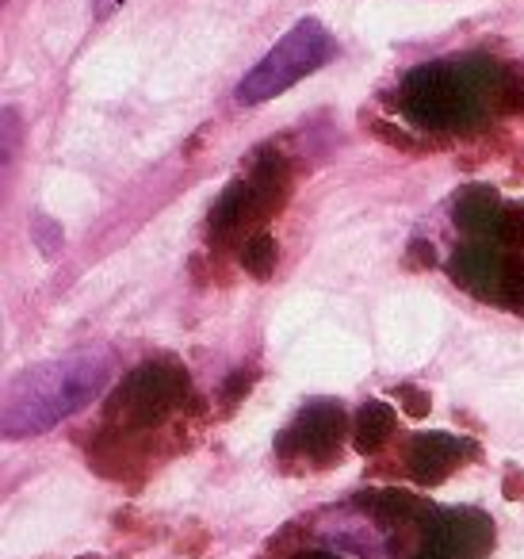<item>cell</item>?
Masks as SVG:
<instances>
[{
  "mask_svg": "<svg viewBox=\"0 0 524 559\" xmlns=\"http://www.w3.org/2000/svg\"><path fill=\"white\" fill-rule=\"evenodd\" d=\"M12 134H16V111H4V165L12 162Z\"/></svg>",
  "mask_w": 524,
  "mask_h": 559,
  "instance_id": "cell-3",
  "label": "cell"
},
{
  "mask_svg": "<svg viewBox=\"0 0 524 559\" xmlns=\"http://www.w3.org/2000/svg\"><path fill=\"white\" fill-rule=\"evenodd\" d=\"M333 50L337 47H333V35L325 32L322 20H310V16L299 20V24L287 27L276 47L238 81L234 96H238V104H246V108L276 100V96H284L291 85H299L302 78L322 70L333 58Z\"/></svg>",
  "mask_w": 524,
  "mask_h": 559,
  "instance_id": "cell-2",
  "label": "cell"
},
{
  "mask_svg": "<svg viewBox=\"0 0 524 559\" xmlns=\"http://www.w3.org/2000/svg\"><path fill=\"white\" fill-rule=\"evenodd\" d=\"M111 380H116V357L108 349H81L32 365L4 391V414H0L4 437L20 441V437L50 433L88 403H96Z\"/></svg>",
  "mask_w": 524,
  "mask_h": 559,
  "instance_id": "cell-1",
  "label": "cell"
},
{
  "mask_svg": "<svg viewBox=\"0 0 524 559\" xmlns=\"http://www.w3.org/2000/svg\"><path fill=\"white\" fill-rule=\"evenodd\" d=\"M93 4H96V20H108L123 0H93Z\"/></svg>",
  "mask_w": 524,
  "mask_h": 559,
  "instance_id": "cell-4",
  "label": "cell"
}]
</instances>
